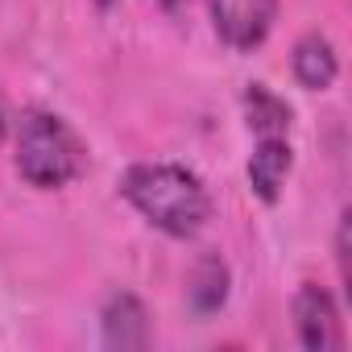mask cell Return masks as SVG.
Instances as JSON below:
<instances>
[{"label":"cell","mask_w":352,"mask_h":352,"mask_svg":"<svg viewBox=\"0 0 352 352\" xmlns=\"http://www.w3.org/2000/svg\"><path fill=\"white\" fill-rule=\"evenodd\" d=\"M157 5H162V9H179V5H183V0H157Z\"/></svg>","instance_id":"8fae6325"},{"label":"cell","mask_w":352,"mask_h":352,"mask_svg":"<svg viewBox=\"0 0 352 352\" xmlns=\"http://www.w3.org/2000/svg\"><path fill=\"white\" fill-rule=\"evenodd\" d=\"M290 137H257V149L249 157V187L261 204H278L286 174H290Z\"/></svg>","instance_id":"5b68a950"},{"label":"cell","mask_w":352,"mask_h":352,"mask_svg":"<svg viewBox=\"0 0 352 352\" xmlns=\"http://www.w3.org/2000/svg\"><path fill=\"white\" fill-rule=\"evenodd\" d=\"M120 195L166 236H195L212 216L208 187L191 170L170 166V162L129 166L124 179H120Z\"/></svg>","instance_id":"6da1fadb"},{"label":"cell","mask_w":352,"mask_h":352,"mask_svg":"<svg viewBox=\"0 0 352 352\" xmlns=\"http://www.w3.org/2000/svg\"><path fill=\"white\" fill-rule=\"evenodd\" d=\"M87 166V149L79 141V133L54 116V112H42V108H30L21 116V129H17V174L30 183V187H42V191H54V187H67L75 183Z\"/></svg>","instance_id":"7a4b0ae2"},{"label":"cell","mask_w":352,"mask_h":352,"mask_svg":"<svg viewBox=\"0 0 352 352\" xmlns=\"http://www.w3.org/2000/svg\"><path fill=\"white\" fill-rule=\"evenodd\" d=\"M104 344L108 348H145L149 344V315L137 294H112L104 302Z\"/></svg>","instance_id":"8992f818"},{"label":"cell","mask_w":352,"mask_h":352,"mask_svg":"<svg viewBox=\"0 0 352 352\" xmlns=\"http://www.w3.org/2000/svg\"><path fill=\"white\" fill-rule=\"evenodd\" d=\"M96 5H100V9H108V5H112V0H96Z\"/></svg>","instance_id":"7c38bea8"},{"label":"cell","mask_w":352,"mask_h":352,"mask_svg":"<svg viewBox=\"0 0 352 352\" xmlns=\"http://www.w3.org/2000/svg\"><path fill=\"white\" fill-rule=\"evenodd\" d=\"M294 327H298V344L307 352H331L344 344V331H340V311L331 302V294L315 282H307L298 294H294Z\"/></svg>","instance_id":"277c9868"},{"label":"cell","mask_w":352,"mask_h":352,"mask_svg":"<svg viewBox=\"0 0 352 352\" xmlns=\"http://www.w3.org/2000/svg\"><path fill=\"white\" fill-rule=\"evenodd\" d=\"M5 129H9V112H5V96H0V137H5Z\"/></svg>","instance_id":"30bf717a"},{"label":"cell","mask_w":352,"mask_h":352,"mask_svg":"<svg viewBox=\"0 0 352 352\" xmlns=\"http://www.w3.org/2000/svg\"><path fill=\"white\" fill-rule=\"evenodd\" d=\"M195 311H216L224 298H228V265L220 257H199L195 270H191V286H187Z\"/></svg>","instance_id":"9c48e42d"},{"label":"cell","mask_w":352,"mask_h":352,"mask_svg":"<svg viewBox=\"0 0 352 352\" xmlns=\"http://www.w3.org/2000/svg\"><path fill=\"white\" fill-rule=\"evenodd\" d=\"M245 116L257 137H286L290 133V104L274 96L265 83H253L245 91Z\"/></svg>","instance_id":"ba28073f"},{"label":"cell","mask_w":352,"mask_h":352,"mask_svg":"<svg viewBox=\"0 0 352 352\" xmlns=\"http://www.w3.org/2000/svg\"><path fill=\"white\" fill-rule=\"evenodd\" d=\"M290 67H294V79L307 87V91H323L336 83L340 75V63H336V50L323 34H307L298 38L294 54H290Z\"/></svg>","instance_id":"52a82bcc"},{"label":"cell","mask_w":352,"mask_h":352,"mask_svg":"<svg viewBox=\"0 0 352 352\" xmlns=\"http://www.w3.org/2000/svg\"><path fill=\"white\" fill-rule=\"evenodd\" d=\"M278 17V0H212V21L216 34L232 50H253L265 42Z\"/></svg>","instance_id":"3957f363"}]
</instances>
